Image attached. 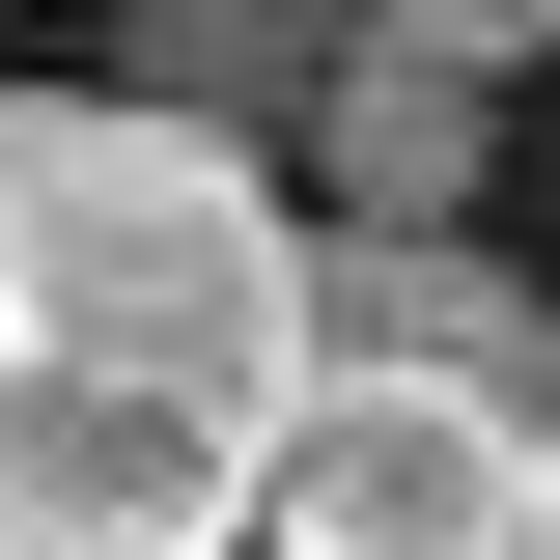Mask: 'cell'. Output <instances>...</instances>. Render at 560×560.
I'll return each instance as SVG.
<instances>
[{"mask_svg": "<svg viewBox=\"0 0 560 560\" xmlns=\"http://www.w3.org/2000/svg\"><path fill=\"white\" fill-rule=\"evenodd\" d=\"M364 28H420V57H533L560 0H364Z\"/></svg>", "mask_w": 560, "mask_h": 560, "instance_id": "cell-6", "label": "cell"}, {"mask_svg": "<svg viewBox=\"0 0 560 560\" xmlns=\"http://www.w3.org/2000/svg\"><path fill=\"white\" fill-rule=\"evenodd\" d=\"M308 337H337V364H448V393L560 420V308L477 253V224H308Z\"/></svg>", "mask_w": 560, "mask_h": 560, "instance_id": "cell-3", "label": "cell"}, {"mask_svg": "<svg viewBox=\"0 0 560 560\" xmlns=\"http://www.w3.org/2000/svg\"><path fill=\"white\" fill-rule=\"evenodd\" d=\"M533 560H560V448H533Z\"/></svg>", "mask_w": 560, "mask_h": 560, "instance_id": "cell-7", "label": "cell"}, {"mask_svg": "<svg viewBox=\"0 0 560 560\" xmlns=\"http://www.w3.org/2000/svg\"><path fill=\"white\" fill-rule=\"evenodd\" d=\"M113 28H140V84H168V113H224V140H280L308 84L364 57V0H113Z\"/></svg>", "mask_w": 560, "mask_h": 560, "instance_id": "cell-5", "label": "cell"}, {"mask_svg": "<svg viewBox=\"0 0 560 560\" xmlns=\"http://www.w3.org/2000/svg\"><path fill=\"white\" fill-rule=\"evenodd\" d=\"M477 84H504V57H420V28H364V57L308 84L280 140L337 168V224H477V168H504V113H477Z\"/></svg>", "mask_w": 560, "mask_h": 560, "instance_id": "cell-4", "label": "cell"}, {"mask_svg": "<svg viewBox=\"0 0 560 560\" xmlns=\"http://www.w3.org/2000/svg\"><path fill=\"white\" fill-rule=\"evenodd\" d=\"M533 448L560 420L448 393V364H337L280 393V477H253V560H533Z\"/></svg>", "mask_w": 560, "mask_h": 560, "instance_id": "cell-2", "label": "cell"}, {"mask_svg": "<svg viewBox=\"0 0 560 560\" xmlns=\"http://www.w3.org/2000/svg\"><path fill=\"white\" fill-rule=\"evenodd\" d=\"M308 393V224L168 84H0V560H224Z\"/></svg>", "mask_w": 560, "mask_h": 560, "instance_id": "cell-1", "label": "cell"}, {"mask_svg": "<svg viewBox=\"0 0 560 560\" xmlns=\"http://www.w3.org/2000/svg\"><path fill=\"white\" fill-rule=\"evenodd\" d=\"M224 560H253V533H224Z\"/></svg>", "mask_w": 560, "mask_h": 560, "instance_id": "cell-8", "label": "cell"}]
</instances>
